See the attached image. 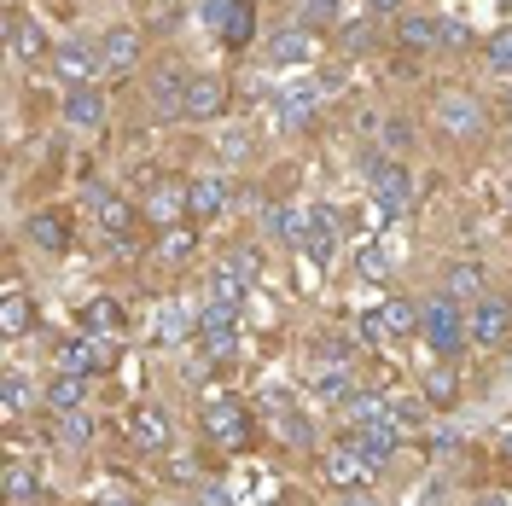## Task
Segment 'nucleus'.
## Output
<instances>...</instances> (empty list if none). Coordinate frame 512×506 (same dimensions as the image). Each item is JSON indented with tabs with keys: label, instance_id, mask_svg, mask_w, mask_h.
Segmentation results:
<instances>
[{
	"label": "nucleus",
	"instance_id": "nucleus-29",
	"mask_svg": "<svg viewBox=\"0 0 512 506\" xmlns=\"http://www.w3.org/2000/svg\"><path fill=\"white\" fill-rule=\"evenodd\" d=\"M443 291L454 297V303H478L483 297V268L478 262H454V268L443 274Z\"/></svg>",
	"mask_w": 512,
	"mask_h": 506
},
{
	"label": "nucleus",
	"instance_id": "nucleus-7",
	"mask_svg": "<svg viewBox=\"0 0 512 506\" xmlns=\"http://www.w3.org/2000/svg\"><path fill=\"white\" fill-rule=\"evenodd\" d=\"M320 472H326V483H332V489L355 495V489L373 477V466H367V454L355 448V437H338V443H326V454H320Z\"/></svg>",
	"mask_w": 512,
	"mask_h": 506
},
{
	"label": "nucleus",
	"instance_id": "nucleus-45",
	"mask_svg": "<svg viewBox=\"0 0 512 506\" xmlns=\"http://www.w3.org/2000/svg\"><path fill=\"white\" fill-rule=\"evenodd\" d=\"M501 117L512 123V82H507V94H501Z\"/></svg>",
	"mask_w": 512,
	"mask_h": 506
},
{
	"label": "nucleus",
	"instance_id": "nucleus-8",
	"mask_svg": "<svg viewBox=\"0 0 512 506\" xmlns=\"http://www.w3.org/2000/svg\"><path fill=\"white\" fill-rule=\"evenodd\" d=\"M6 47H12V59H18V64H41V59H53V53H59V41L41 30L24 6H12V12H6Z\"/></svg>",
	"mask_w": 512,
	"mask_h": 506
},
{
	"label": "nucleus",
	"instance_id": "nucleus-35",
	"mask_svg": "<svg viewBox=\"0 0 512 506\" xmlns=\"http://www.w3.org/2000/svg\"><path fill=\"white\" fill-rule=\"evenodd\" d=\"M425 413H431L425 396H390V425H396V431H419Z\"/></svg>",
	"mask_w": 512,
	"mask_h": 506
},
{
	"label": "nucleus",
	"instance_id": "nucleus-20",
	"mask_svg": "<svg viewBox=\"0 0 512 506\" xmlns=\"http://www.w3.org/2000/svg\"><path fill=\"white\" fill-rule=\"evenodd\" d=\"M227 210V181L222 175H192L187 181V222H216Z\"/></svg>",
	"mask_w": 512,
	"mask_h": 506
},
{
	"label": "nucleus",
	"instance_id": "nucleus-28",
	"mask_svg": "<svg viewBox=\"0 0 512 506\" xmlns=\"http://www.w3.org/2000/svg\"><path fill=\"white\" fill-rule=\"evenodd\" d=\"M82 402H88V379H82V373H53V384H47V408L53 413H82Z\"/></svg>",
	"mask_w": 512,
	"mask_h": 506
},
{
	"label": "nucleus",
	"instance_id": "nucleus-39",
	"mask_svg": "<svg viewBox=\"0 0 512 506\" xmlns=\"http://www.w3.org/2000/svg\"><path fill=\"white\" fill-rule=\"evenodd\" d=\"M222 268H233L239 280H256V274H262V256H256L251 245H239V251H227V262H222Z\"/></svg>",
	"mask_w": 512,
	"mask_h": 506
},
{
	"label": "nucleus",
	"instance_id": "nucleus-48",
	"mask_svg": "<svg viewBox=\"0 0 512 506\" xmlns=\"http://www.w3.org/2000/svg\"><path fill=\"white\" fill-rule=\"evenodd\" d=\"M152 6H175V0H152Z\"/></svg>",
	"mask_w": 512,
	"mask_h": 506
},
{
	"label": "nucleus",
	"instance_id": "nucleus-33",
	"mask_svg": "<svg viewBox=\"0 0 512 506\" xmlns=\"http://www.w3.org/2000/svg\"><path fill=\"white\" fill-rule=\"evenodd\" d=\"M338 12H344V0H297V24L303 30H332L338 24Z\"/></svg>",
	"mask_w": 512,
	"mask_h": 506
},
{
	"label": "nucleus",
	"instance_id": "nucleus-21",
	"mask_svg": "<svg viewBox=\"0 0 512 506\" xmlns=\"http://www.w3.org/2000/svg\"><path fill=\"white\" fill-rule=\"evenodd\" d=\"M297 251L326 268V262L338 256V216H332V210H309V227H303V245H297Z\"/></svg>",
	"mask_w": 512,
	"mask_h": 506
},
{
	"label": "nucleus",
	"instance_id": "nucleus-9",
	"mask_svg": "<svg viewBox=\"0 0 512 506\" xmlns=\"http://www.w3.org/2000/svg\"><path fill=\"white\" fill-rule=\"evenodd\" d=\"M99 70H105V53H99L94 41H59V53H53V76L64 82V94H70V88H94Z\"/></svg>",
	"mask_w": 512,
	"mask_h": 506
},
{
	"label": "nucleus",
	"instance_id": "nucleus-18",
	"mask_svg": "<svg viewBox=\"0 0 512 506\" xmlns=\"http://www.w3.org/2000/svg\"><path fill=\"white\" fill-rule=\"evenodd\" d=\"M222 111H227V82H222V76H210V70H204V76H192L181 117H192V123H216Z\"/></svg>",
	"mask_w": 512,
	"mask_h": 506
},
{
	"label": "nucleus",
	"instance_id": "nucleus-46",
	"mask_svg": "<svg viewBox=\"0 0 512 506\" xmlns=\"http://www.w3.org/2000/svg\"><path fill=\"white\" fill-rule=\"evenodd\" d=\"M344 506H379V501H373V495H350Z\"/></svg>",
	"mask_w": 512,
	"mask_h": 506
},
{
	"label": "nucleus",
	"instance_id": "nucleus-47",
	"mask_svg": "<svg viewBox=\"0 0 512 506\" xmlns=\"http://www.w3.org/2000/svg\"><path fill=\"white\" fill-rule=\"evenodd\" d=\"M94 506H134V501H94Z\"/></svg>",
	"mask_w": 512,
	"mask_h": 506
},
{
	"label": "nucleus",
	"instance_id": "nucleus-6",
	"mask_svg": "<svg viewBox=\"0 0 512 506\" xmlns=\"http://www.w3.org/2000/svg\"><path fill=\"white\" fill-rule=\"evenodd\" d=\"M198 344H204L210 361H233V355H239V309L204 303V309H198Z\"/></svg>",
	"mask_w": 512,
	"mask_h": 506
},
{
	"label": "nucleus",
	"instance_id": "nucleus-2",
	"mask_svg": "<svg viewBox=\"0 0 512 506\" xmlns=\"http://www.w3.org/2000/svg\"><path fill=\"white\" fill-rule=\"evenodd\" d=\"M419 338L437 349L443 361H448V355H460V344L472 338V326L460 320V303H454L448 291H437V297H425V303H419Z\"/></svg>",
	"mask_w": 512,
	"mask_h": 506
},
{
	"label": "nucleus",
	"instance_id": "nucleus-38",
	"mask_svg": "<svg viewBox=\"0 0 512 506\" xmlns=\"http://www.w3.org/2000/svg\"><path fill=\"white\" fill-rule=\"evenodd\" d=\"M216 152H222L227 163H245L251 158V134H245V128H227L222 140H216Z\"/></svg>",
	"mask_w": 512,
	"mask_h": 506
},
{
	"label": "nucleus",
	"instance_id": "nucleus-4",
	"mask_svg": "<svg viewBox=\"0 0 512 506\" xmlns=\"http://www.w3.org/2000/svg\"><path fill=\"white\" fill-rule=\"evenodd\" d=\"M204 437L216 448H227V454H239V448L256 443V425L251 413H245V402H233V396H216L210 408H204Z\"/></svg>",
	"mask_w": 512,
	"mask_h": 506
},
{
	"label": "nucleus",
	"instance_id": "nucleus-40",
	"mask_svg": "<svg viewBox=\"0 0 512 506\" xmlns=\"http://www.w3.org/2000/svg\"><path fill=\"white\" fill-rule=\"evenodd\" d=\"M355 268H361V280H384V274H390V262H384L379 251H361V262H355Z\"/></svg>",
	"mask_w": 512,
	"mask_h": 506
},
{
	"label": "nucleus",
	"instance_id": "nucleus-22",
	"mask_svg": "<svg viewBox=\"0 0 512 506\" xmlns=\"http://www.w3.org/2000/svg\"><path fill=\"white\" fill-rule=\"evenodd\" d=\"M41 402H47V390H35L18 367L0 379V419H12V425H18V419H30V408H41Z\"/></svg>",
	"mask_w": 512,
	"mask_h": 506
},
{
	"label": "nucleus",
	"instance_id": "nucleus-49",
	"mask_svg": "<svg viewBox=\"0 0 512 506\" xmlns=\"http://www.w3.org/2000/svg\"><path fill=\"white\" fill-rule=\"evenodd\" d=\"M507 454H512V431H507Z\"/></svg>",
	"mask_w": 512,
	"mask_h": 506
},
{
	"label": "nucleus",
	"instance_id": "nucleus-3",
	"mask_svg": "<svg viewBox=\"0 0 512 506\" xmlns=\"http://www.w3.org/2000/svg\"><path fill=\"white\" fill-rule=\"evenodd\" d=\"M204 24L227 53H245L256 41V0H204Z\"/></svg>",
	"mask_w": 512,
	"mask_h": 506
},
{
	"label": "nucleus",
	"instance_id": "nucleus-27",
	"mask_svg": "<svg viewBox=\"0 0 512 506\" xmlns=\"http://www.w3.org/2000/svg\"><path fill=\"white\" fill-rule=\"evenodd\" d=\"M82 320H88V332H94V338H123V332H128V315H123V303H117V297H94V303L82 309Z\"/></svg>",
	"mask_w": 512,
	"mask_h": 506
},
{
	"label": "nucleus",
	"instance_id": "nucleus-31",
	"mask_svg": "<svg viewBox=\"0 0 512 506\" xmlns=\"http://www.w3.org/2000/svg\"><path fill=\"white\" fill-rule=\"evenodd\" d=\"M379 320H384V338H414L419 332V309L408 303V297H390L379 309Z\"/></svg>",
	"mask_w": 512,
	"mask_h": 506
},
{
	"label": "nucleus",
	"instance_id": "nucleus-43",
	"mask_svg": "<svg viewBox=\"0 0 512 506\" xmlns=\"http://www.w3.org/2000/svg\"><path fill=\"white\" fill-rule=\"evenodd\" d=\"M384 140H390V146H396V152H402V146H408V123H402V117H396V123L384 128Z\"/></svg>",
	"mask_w": 512,
	"mask_h": 506
},
{
	"label": "nucleus",
	"instance_id": "nucleus-24",
	"mask_svg": "<svg viewBox=\"0 0 512 506\" xmlns=\"http://www.w3.org/2000/svg\"><path fill=\"white\" fill-rule=\"evenodd\" d=\"M24 239H30L35 251H47V256H59L64 245H70V222H64L59 210H35L30 222H24Z\"/></svg>",
	"mask_w": 512,
	"mask_h": 506
},
{
	"label": "nucleus",
	"instance_id": "nucleus-5",
	"mask_svg": "<svg viewBox=\"0 0 512 506\" xmlns=\"http://www.w3.org/2000/svg\"><path fill=\"white\" fill-rule=\"evenodd\" d=\"M367 187H373V198H379L390 216L414 210V198H419L414 169H408V163H390V158H373V163H367Z\"/></svg>",
	"mask_w": 512,
	"mask_h": 506
},
{
	"label": "nucleus",
	"instance_id": "nucleus-12",
	"mask_svg": "<svg viewBox=\"0 0 512 506\" xmlns=\"http://www.w3.org/2000/svg\"><path fill=\"white\" fill-rule=\"evenodd\" d=\"M88 210H94V227H99V233H111L117 245L134 233V204H128L123 192H111V187H99V181H88Z\"/></svg>",
	"mask_w": 512,
	"mask_h": 506
},
{
	"label": "nucleus",
	"instance_id": "nucleus-32",
	"mask_svg": "<svg viewBox=\"0 0 512 506\" xmlns=\"http://www.w3.org/2000/svg\"><path fill=\"white\" fill-rule=\"evenodd\" d=\"M425 402H431V408H454V402H460L454 367H431V373H425Z\"/></svg>",
	"mask_w": 512,
	"mask_h": 506
},
{
	"label": "nucleus",
	"instance_id": "nucleus-17",
	"mask_svg": "<svg viewBox=\"0 0 512 506\" xmlns=\"http://www.w3.org/2000/svg\"><path fill=\"white\" fill-rule=\"evenodd\" d=\"M396 47L402 53H443V18L437 12H402L396 18Z\"/></svg>",
	"mask_w": 512,
	"mask_h": 506
},
{
	"label": "nucleus",
	"instance_id": "nucleus-44",
	"mask_svg": "<svg viewBox=\"0 0 512 506\" xmlns=\"http://www.w3.org/2000/svg\"><path fill=\"white\" fill-rule=\"evenodd\" d=\"M472 506H512V501H507V495H501V489H489V495H478V501H472Z\"/></svg>",
	"mask_w": 512,
	"mask_h": 506
},
{
	"label": "nucleus",
	"instance_id": "nucleus-15",
	"mask_svg": "<svg viewBox=\"0 0 512 506\" xmlns=\"http://www.w3.org/2000/svg\"><path fill=\"white\" fill-rule=\"evenodd\" d=\"M123 431H128V443L140 448V454H163V448L175 443V425H169L163 408H134L123 419Z\"/></svg>",
	"mask_w": 512,
	"mask_h": 506
},
{
	"label": "nucleus",
	"instance_id": "nucleus-50",
	"mask_svg": "<svg viewBox=\"0 0 512 506\" xmlns=\"http://www.w3.org/2000/svg\"><path fill=\"white\" fill-rule=\"evenodd\" d=\"M501 6H512V0H501Z\"/></svg>",
	"mask_w": 512,
	"mask_h": 506
},
{
	"label": "nucleus",
	"instance_id": "nucleus-1",
	"mask_svg": "<svg viewBox=\"0 0 512 506\" xmlns=\"http://www.w3.org/2000/svg\"><path fill=\"white\" fill-rule=\"evenodd\" d=\"M431 123L443 140H483L489 134V105L472 88H437L431 94Z\"/></svg>",
	"mask_w": 512,
	"mask_h": 506
},
{
	"label": "nucleus",
	"instance_id": "nucleus-16",
	"mask_svg": "<svg viewBox=\"0 0 512 506\" xmlns=\"http://www.w3.org/2000/svg\"><path fill=\"white\" fill-rule=\"evenodd\" d=\"M262 59L274 64V70H297V64H309V59H320V35L315 30H280L268 47H262Z\"/></svg>",
	"mask_w": 512,
	"mask_h": 506
},
{
	"label": "nucleus",
	"instance_id": "nucleus-10",
	"mask_svg": "<svg viewBox=\"0 0 512 506\" xmlns=\"http://www.w3.org/2000/svg\"><path fill=\"white\" fill-rule=\"evenodd\" d=\"M117 367V349H111V338H70V344H59V373H82V379H99V373H111Z\"/></svg>",
	"mask_w": 512,
	"mask_h": 506
},
{
	"label": "nucleus",
	"instance_id": "nucleus-36",
	"mask_svg": "<svg viewBox=\"0 0 512 506\" xmlns=\"http://www.w3.org/2000/svg\"><path fill=\"white\" fill-rule=\"evenodd\" d=\"M192 251H198V233H192V227H169V233L158 239V256H163V262H187Z\"/></svg>",
	"mask_w": 512,
	"mask_h": 506
},
{
	"label": "nucleus",
	"instance_id": "nucleus-42",
	"mask_svg": "<svg viewBox=\"0 0 512 506\" xmlns=\"http://www.w3.org/2000/svg\"><path fill=\"white\" fill-rule=\"evenodd\" d=\"M402 6L408 0H367V12H379V18H402Z\"/></svg>",
	"mask_w": 512,
	"mask_h": 506
},
{
	"label": "nucleus",
	"instance_id": "nucleus-11",
	"mask_svg": "<svg viewBox=\"0 0 512 506\" xmlns=\"http://www.w3.org/2000/svg\"><path fill=\"white\" fill-rule=\"evenodd\" d=\"M466 326H472V344L501 349L512 338V303H507V297H478V303H472V315H466Z\"/></svg>",
	"mask_w": 512,
	"mask_h": 506
},
{
	"label": "nucleus",
	"instance_id": "nucleus-14",
	"mask_svg": "<svg viewBox=\"0 0 512 506\" xmlns=\"http://www.w3.org/2000/svg\"><path fill=\"white\" fill-rule=\"evenodd\" d=\"M140 216L152 227H181V216H187V181H152L146 187V198H140Z\"/></svg>",
	"mask_w": 512,
	"mask_h": 506
},
{
	"label": "nucleus",
	"instance_id": "nucleus-25",
	"mask_svg": "<svg viewBox=\"0 0 512 506\" xmlns=\"http://www.w3.org/2000/svg\"><path fill=\"white\" fill-rule=\"evenodd\" d=\"M303 227H309V210H291V204H268L262 210V233L274 245H303Z\"/></svg>",
	"mask_w": 512,
	"mask_h": 506
},
{
	"label": "nucleus",
	"instance_id": "nucleus-19",
	"mask_svg": "<svg viewBox=\"0 0 512 506\" xmlns=\"http://www.w3.org/2000/svg\"><path fill=\"white\" fill-rule=\"evenodd\" d=\"M350 437H355V448L367 454L373 472H384V466L396 460V448H402V431H396L390 419H379V425H350Z\"/></svg>",
	"mask_w": 512,
	"mask_h": 506
},
{
	"label": "nucleus",
	"instance_id": "nucleus-37",
	"mask_svg": "<svg viewBox=\"0 0 512 506\" xmlns=\"http://www.w3.org/2000/svg\"><path fill=\"white\" fill-rule=\"evenodd\" d=\"M59 443L88 448L94 443V419H88V413H59Z\"/></svg>",
	"mask_w": 512,
	"mask_h": 506
},
{
	"label": "nucleus",
	"instance_id": "nucleus-23",
	"mask_svg": "<svg viewBox=\"0 0 512 506\" xmlns=\"http://www.w3.org/2000/svg\"><path fill=\"white\" fill-rule=\"evenodd\" d=\"M64 123L76 128V134H94L105 123V94L99 88H70L64 94Z\"/></svg>",
	"mask_w": 512,
	"mask_h": 506
},
{
	"label": "nucleus",
	"instance_id": "nucleus-26",
	"mask_svg": "<svg viewBox=\"0 0 512 506\" xmlns=\"http://www.w3.org/2000/svg\"><path fill=\"white\" fill-rule=\"evenodd\" d=\"M0 489H6V506H41V472L24 466V460H12V466H6Z\"/></svg>",
	"mask_w": 512,
	"mask_h": 506
},
{
	"label": "nucleus",
	"instance_id": "nucleus-13",
	"mask_svg": "<svg viewBox=\"0 0 512 506\" xmlns=\"http://www.w3.org/2000/svg\"><path fill=\"white\" fill-rule=\"evenodd\" d=\"M99 53H105V76H134L140 59H146V35L134 24H117V30L99 35Z\"/></svg>",
	"mask_w": 512,
	"mask_h": 506
},
{
	"label": "nucleus",
	"instance_id": "nucleus-41",
	"mask_svg": "<svg viewBox=\"0 0 512 506\" xmlns=\"http://www.w3.org/2000/svg\"><path fill=\"white\" fill-rule=\"evenodd\" d=\"M367 41H373V30H367V24H355V30H344V47H350V53H367Z\"/></svg>",
	"mask_w": 512,
	"mask_h": 506
},
{
	"label": "nucleus",
	"instance_id": "nucleus-34",
	"mask_svg": "<svg viewBox=\"0 0 512 506\" xmlns=\"http://www.w3.org/2000/svg\"><path fill=\"white\" fill-rule=\"evenodd\" d=\"M483 64H489L495 76H507V82H512V24H501V30L483 41Z\"/></svg>",
	"mask_w": 512,
	"mask_h": 506
},
{
	"label": "nucleus",
	"instance_id": "nucleus-30",
	"mask_svg": "<svg viewBox=\"0 0 512 506\" xmlns=\"http://www.w3.org/2000/svg\"><path fill=\"white\" fill-rule=\"evenodd\" d=\"M30 326H35V303L24 291H6V297H0V332H6V338H24Z\"/></svg>",
	"mask_w": 512,
	"mask_h": 506
}]
</instances>
